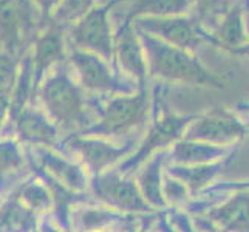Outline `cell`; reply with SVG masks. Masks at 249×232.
I'll return each instance as SVG.
<instances>
[{
  "label": "cell",
  "mask_w": 249,
  "mask_h": 232,
  "mask_svg": "<svg viewBox=\"0 0 249 232\" xmlns=\"http://www.w3.org/2000/svg\"><path fill=\"white\" fill-rule=\"evenodd\" d=\"M93 189L99 198H102L111 206H116L119 209H147V204L142 201L140 194L136 192V187L132 183L124 181V179H121L115 174L96 178L93 183Z\"/></svg>",
  "instance_id": "obj_1"
},
{
  "label": "cell",
  "mask_w": 249,
  "mask_h": 232,
  "mask_svg": "<svg viewBox=\"0 0 249 232\" xmlns=\"http://www.w3.org/2000/svg\"><path fill=\"white\" fill-rule=\"evenodd\" d=\"M223 150L217 149L215 145L206 147V145H192V144H183L177 145V149L174 150V157L178 161H201L208 158H215L218 155H221Z\"/></svg>",
  "instance_id": "obj_9"
},
{
  "label": "cell",
  "mask_w": 249,
  "mask_h": 232,
  "mask_svg": "<svg viewBox=\"0 0 249 232\" xmlns=\"http://www.w3.org/2000/svg\"><path fill=\"white\" fill-rule=\"evenodd\" d=\"M246 204L248 196L243 194L237 196L234 201L223 206V208L212 212V218L226 229H235L240 232H245L248 229V215H246Z\"/></svg>",
  "instance_id": "obj_3"
},
{
  "label": "cell",
  "mask_w": 249,
  "mask_h": 232,
  "mask_svg": "<svg viewBox=\"0 0 249 232\" xmlns=\"http://www.w3.org/2000/svg\"><path fill=\"white\" fill-rule=\"evenodd\" d=\"M118 220L119 218L116 215L102 209H81L78 212H74V220L71 221L76 231L85 232V231L102 229L108 225H113Z\"/></svg>",
  "instance_id": "obj_6"
},
{
  "label": "cell",
  "mask_w": 249,
  "mask_h": 232,
  "mask_svg": "<svg viewBox=\"0 0 249 232\" xmlns=\"http://www.w3.org/2000/svg\"><path fill=\"white\" fill-rule=\"evenodd\" d=\"M20 155L14 144L0 145V172H8L20 166Z\"/></svg>",
  "instance_id": "obj_12"
},
{
  "label": "cell",
  "mask_w": 249,
  "mask_h": 232,
  "mask_svg": "<svg viewBox=\"0 0 249 232\" xmlns=\"http://www.w3.org/2000/svg\"><path fill=\"white\" fill-rule=\"evenodd\" d=\"M178 132V127L172 125V127H160L157 130H153L149 136V140L144 143V145H141L140 152L136 153V157L133 160H130L128 162H125L124 167H135L138 166L140 162L147 157V155L152 153V150H155L158 147H162V144L169 143Z\"/></svg>",
  "instance_id": "obj_8"
},
{
  "label": "cell",
  "mask_w": 249,
  "mask_h": 232,
  "mask_svg": "<svg viewBox=\"0 0 249 232\" xmlns=\"http://www.w3.org/2000/svg\"><path fill=\"white\" fill-rule=\"evenodd\" d=\"M166 194L170 196L172 201H178L184 198V187L175 183V181H167V187H166Z\"/></svg>",
  "instance_id": "obj_13"
},
{
  "label": "cell",
  "mask_w": 249,
  "mask_h": 232,
  "mask_svg": "<svg viewBox=\"0 0 249 232\" xmlns=\"http://www.w3.org/2000/svg\"><path fill=\"white\" fill-rule=\"evenodd\" d=\"M218 167H201V169H181L184 172H179L178 169H174V175L183 178L187 181V184H191L192 189H198L203 186L208 179H211L213 175L217 174Z\"/></svg>",
  "instance_id": "obj_10"
},
{
  "label": "cell",
  "mask_w": 249,
  "mask_h": 232,
  "mask_svg": "<svg viewBox=\"0 0 249 232\" xmlns=\"http://www.w3.org/2000/svg\"><path fill=\"white\" fill-rule=\"evenodd\" d=\"M44 232H57V231H54L53 228H50V226H45L44 228Z\"/></svg>",
  "instance_id": "obj_14"
},
{
  "label": "cell",
  "mask_w": 249,
  "mask_h": 232,
  "mask_svg": "<svg viewBox=\"0 0 249 232\" xmlns=\"http://www.w3.org/2000/svg\"><path fill=\"white\" fill-rule=\"evenodd\" d=\"M33 225V214L20 204L13 201L0 209V232H25Z\"/></svg>",
  "instance_id": "obj_4"
},
{
  "label": "cell",
  "mask_w": 249,
  "mask_h": 232,
  "mask_svg": "<svg viewBox=\"0 0 249 232\" xmlns=\"http://www.w3.org/2000/svg\"><path fill=\"white\" fill-rule=\"evenodd\" d=\"M40 157L45 167H48L51 174L57 177V179H62L65 184L73 186L76 189L84 186V175L78 167L68 164L67 161L61 160L59 157H54V155L48 152H40Z\"/></svg>",
  "instance_id": "obj_5"
},
{
  "label": "cell",
  "mask_w": 249,
  "mask_h": 232,
  "mask_svg": "<svg viewBox=\"0 0 249 232\" xmlns=\"http://www.w3.org/2000/svg\"><path fill=\"white\" fill-rule=\"evenodd\" d=\"M162 157H164V155H160V157L153 160L140 178L144 196L152 204H157V206L162 204L161 191H160V166L162 162Z\"/></svg>",
  "instance_id": "obj_7"
},
{
  "label": "cell",
  "mask_w": 249,
  "mask_h": 232,
  "mask_svg": "<svg viewBox=\"0 0 249 232\" xmlns=\"http://www.w3.org/2000/svg\"><path fill=\"white\" fill-rule=\"evenodd\" d=\"M71 147L82 155L85 162L93 170H101L107 167L130 149L128 145H125V147H113V145H106L99 143H76Z\"/></svg>",
  "instance_id": "obj_2"
},
{
  "label": "cell",
  "mask_w": 249,
  "mask_h": 232,
  "mask_svg": "<svg viewBox=\"0 0 249 232\" xmlns=\"http://www.w3.org/2000/svg\"><path fill=\"white\" fill-rule=\"evenodd\" d=\"M22 200L33 209H44L50 203V194L39 184H27L22 189Z\"/></svg>",
  "instance_id": "obj_11"
}]
</instances>
